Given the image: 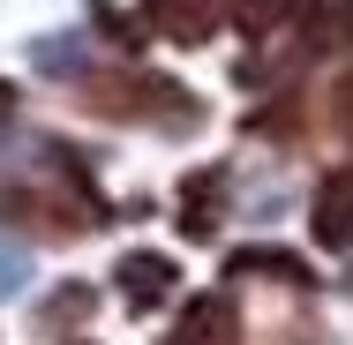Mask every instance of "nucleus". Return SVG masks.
<instances>
[{"instance_id":"3","label":"nucleus","mask_w":353,"mask_h":345,"mask_svg":"<svg viewBox=\"0 0 353 345\" xmlns=\"http://www.w3.org/2000/svg\"><path fill=\"white\" fill-rule=\"evenodd\" d=\"M121 278H128V300H165L173 293V263L165 255H136Z\"/></svg>"},{"instance_id":"5","label":"nucleus","mask_w":353,"mask_h":345,"mask_svg":"<svg viewBox=\"0 0 353 345\" xmlns=\"http://www.w3.org/2000/svg\"><path fill=\"white\" fill-rule=\"evenodd\" d=\"M225 8H233V15L248 23V30H263V23H279V15H293L301 0H225Z\"/></svg>"},{"instance_id":"6","label":"nucleus","mask_w":353,"mask_h":345,"mask_svg":"<svg viewBox=\"0 0 353 345\" xmlns=\"http://www.w3.org/2000/svg\"><path fill=\"white\" fill-rule=\"evenodd\" d=\"M0 113H8V90H0Z\"/></svg>"},{"instance_id":"2","label":"nucleus","mask_w":353,"mask_h":345,"mask_svg":"<svg viewBox=\"0 0 353 345\" xmlns=\"http://www.w3.org/2000/svg\"><path fill=\"white\" fill-rule=\"evenodd\" d=\"M173 345H233V315H225L218 300H196V308L181 315V338Z\"/></svg>"},{"instance_id":"1","label":"nucleus","mask_w":353,"mask_h":345,"mask_svg":"<svg viewBox=\"0 0 353 345\" xmlns=\"http://www.w3.org/2000/svg\"><path fill=\"white\" fill-rule=\"evenodd\" d=\"M143 15H150V30H173L181 45H196V38H203L211 0H143Z\"/></svg>"},{"instance_id":"4","label":"nucleus","mask_w":353,"mask_h":345,"mask_svg":"<svg viewBox=\"0 0 353 345\" xmlns=\"http://www.w3.org/2000/svg\"><path fill=\"white\" fill-rule=\"evenodd\" d=\"M316 233H323V240H353V180L323 188V203H316Z\"/></svg>"}]
</instances>
